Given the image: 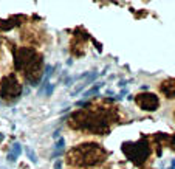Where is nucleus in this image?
Listing matches in <instances>:
<instances>
[{"label": "nucleus", "mask_w": 175, "mask_h": 169, "mask_svg": "<svg viewBox=\"0 0 175 169\" xmlns=\"http://www.w3.org/2000/svg\"><path fill=\"white\" fill-rule=\"evenodd\" d=\"M14 65L19 71H23L25 78L31 82V86H37L42 78V57L33 48H19L14 56Z\"/></svg>", "instance_id": "f257e3e1"}, {"label": "nucleus", "mask_w": 175, "mask_h": 169, "mask_svg": "<svg viewBox=\"0 0 175 169\" xmlns=\"http://www.w3.org/2000/svg\"><path fill=\"white\" fill-rule=\"evenodd\" d=\"M105 152L99 144H79L68 154V163L73 166H95L104 161Z\"/></svg>", "instance_id": "f03ea898"}, {"label": "nucleus", "mask_w": 175, "mask_h": 169, "mask_svg": "<svg viewBox=\"0 0 175 169\" xmlns=\"http://www.w3.org/2000/svg\"><path fill=\"white\" fill-rule=\"evenodd\" d=\"M70 124H73L74 127L79 129H85L95 133H102L109 130V123L107 118L101 116L96 113H90V112H79L73 116V121H70Z\"/></svg>", "instance_id": "7ed1b4c3"}, {"label": "nucleus", "mask_w": 175, "mask_h": 169, "mask_svg": "<svg viewBox=\"0 0 175 169\" xmlns=\"http://www.w3.org/2000/svg\"><path fill=\"white\" fill-rule=\"evenodd\" d=\"M22 93V84L14 75H8L0 81V96L5 101H14Z\"/></svg>", "instance_id": "20e7f679"}, {"label": "nucleus", "mask_w": 175, "mask_h": 169, "mask_svg": "<svg viewBox=\"0 0 175 169\" xmlns=\"http://www.w3.org/2000/svg\"><path fill=\"white\" fill-rule=\"evenodd\" d=\"M123 151L135 164L144 163L147 160V157H149V152H150L146 141H139V143H135V144H124Z\"/></svg>", "instance_id": "39448f33"}, {"label": "nucleus", "mask_w": 175, "mask_h": 169, "mask_svg": "<svg viewBox=\"0 0 175 169\" xmlns=\"http://www.w3.org/2000/svg\"><path fill=\"white\" fill-rule=\"evenodd\" d=\"M136 104L141 107L143 110H149V112H154L155 109H158L160 101L155 95L152 93H141L136 96Z\"/></svg>", "instance_id": "423d86ee"}, {"label": "nucleus", "mask_w": 175, "mask_h": 169, "mask_svg": "<svg viewBox=\"0 0 175 169\" xmlns=\"http://www.w3.org/2000/svg\"><path fill=\"white\" fill-rule=\"evenodd\" d=\"M161 92L167 98H175V79L164 81V82L161 84Z\"/></svg>", "instance_id": "0eeeda50"}, {"label": "nucleus", "mask_w": 175, "mask_h": 169, "mask_svg": "<svg viewBox=\"0 0 175 169\" xmlns=\"http://www.w3.org/2000/svg\"><path fill=\"white\" fill-rule=\"evenodd\" d=\"M20 152H22L20 144H17V143H16V144L13 146V151H11V154L8 155V160H9V161H16V158H17L19 155H20Z\"/></svg>", "instance_id": "6e6552de"}, {"label": "nucleus", "mask_w": 175, "mask_h": 169, "mask_svg": "<svg viewBox=\"0 0 175 169\" xmlns=\"http://www.w3.org/2000/svg\"><path fill=\"white\" fill-rule=\"evenodd\" d=\"M102 86H104V84H98V86H95V87H93L92 90H90V92H87V93L84 95V98H89V96H92L93 93H98V90H99V89H101Z\"/></svg>", "instance_id": "1a4fd4ad"}, {"label": "nucleus", "mask_w": 175, "mask_h": 169, "mask_svg": "<svg viewBox=\"0 0 175 169\" xmlns=\"http://www.w3.org/2000/svg\"><path fill=\"white\" fill-rule=\"evenodd\" d=\"M26 154H28L30 160H31V161H34V163H36V161H37V158H36V155H34V154H33V151H31V149H26Z\"/></svg>", "instance_id": "9d476101"}]
</instances>
